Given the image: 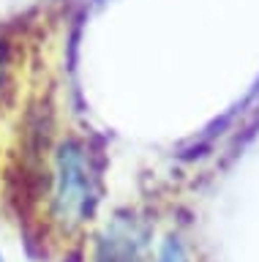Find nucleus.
<instances>
[{"label":"nucleus","mask_w":259,"mask_h":262,"mask_svg":"<svg viewBox=\"0 0 259 262\" xmlns=\"http://www.w3.org/2000/svg\"><path fill=\"white\" fill-rule=\"evenodd\" d=\"M156 262H189V251H185V246L180 243V237L169 235L167 241L161 243Z\"/></svg>","instance_id":"obj_3"},{"label":"nucleus","mask_w":259,"mask_h":262,"mask_svg":"<svg viewBox=\"0 0 259 262\" xmlns=\"http://www.w3.org/2000/svg\"><path fill=\"white\" fill-rule=\"evenodd\" d=\"M0 262H6V259H3V254H0Z\"/></svg>","instance_id":"obj_4"},{"label":"nucleus","mask_w":259,"mask_h":262,"mask_svg":"<svg viewBox=\"0 0 259 262\" xmlns=\"http://www.w3.org/2000/svg\"><path fill=\"white\" fill-rule=\"evenodd\" d=\"M46 202L60 232H79L93 221L101 202V161L85 137L68 134L52 147Z\"/></svg>","instance_id":"obj_1"},{"label":"nucleus","mask_w":259,"mask_h":262,"mask_svg":"<svg viewBox=\"0 0 259 262\" xmlns=\"http://www.w3.org/2000/svg\"><path fill=\"white\" fill-rule=\"evenodd\" d=\"M150 229L131 210L115 213L96 241L93 262H145Z\"/></svg>","instance_id":"obj_2"}]
</instances>
